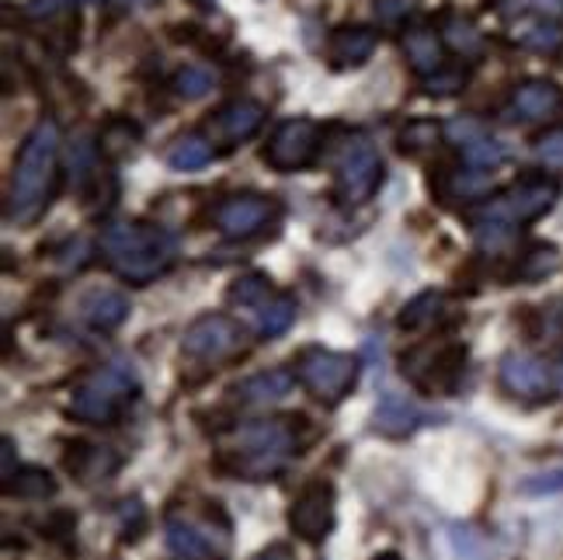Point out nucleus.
<instances>
[{"label": "nucleus", "mask_w": 563, "mask_h": 560, "mask_svg": "<svg viewBox=\"0 0 563 560\" xmlns=\"http://www.w3.org/2000/svg\"><path fill=\"white\" fill-rule=\"evenodd\" d=\"M307 418L286 415V418H257L247 425H236L230 442L216 452L212 466L227 477L241 481H268L286 466L296 452L307 449Z\"/></svg>", "instance_id": "1"}, {"label": "nucleus", "mask_w": 563, "mask_h": 560, "mask_svg": "<svg viewBox=\"0 0 563 560\" xmlns=\"http://www.w3.org/2000/svg\"><path fill=\"white\" fill-rule=\"evenodd\" d=\"M59 150L63 136L56 119H38L14 157L4 206V217L11 227H32L53 206L59 188Z\"/></svg>", "instance_id": "2"}, {"label": "nucleus", "mask_w": 563, "mask_h": 560, "mask_svg": "<svg viewBox=\"0 0 563 560\" xmlns=\"http://www.w3.org/2000/svg\"><path fill=\"white\" fill-rule=\"evenodd\" d=\"M101 254L108 268L119 278L133 286H150L154 278H161L178 257V241L175 233H167L157 223H108L101 230Z\"/></svg>", "instance_id": "3"}, {"label": "nucleus", "mask_w": 563, "mask_h": 560, "mask_svg": "<svg viewBox=\"0 0 563 560\" xmlns=\"http://www.w3.org/2000/svg\"><path fill=\"white\" fill-rule=\"evenodd\" d=\"M140 391V380L133 365L108 362L84 380L70 397V415L84 425H115L122 411L133 404Z\"/></svg>", "instance_id": "4"}, {"label": "nucleus", "mask_w": 563, "mask_h": 560, "mask_svg": "<svg viewBox=\"0 0 563 560\" xmlns=\"http://www.w3.org/2000/svg\"><path fill=\"white\" fill-rule=\"evenodd\" d=\"M227 304L247 317V325L257 331V338H278L292 328L296 320V296L272 286V278L262 272L241 275L227 289Z\"/></svg>", "instance_id": "5"}, {"label": "nucleus", "mask_w": 563, "mask_h": 560, "mask_svg": "<svg viewBox=\"0 0 563 560\" xmlns=\"http://www.w3.org/2000/svg\"><path fill=\"white\" fill-rule=\"evenodd\" d=\"M556 196H560V185L553 178L532 175V178L515 182L511 188H505L501 196H494L481 209H473L470 223L473 227H505V230H515V227L532 223V220L543 217V212H550Z\"/></svg>", "instance_id": "6"}, {"label": "nucleus", "mask_w": 563, "mask_h": 560, "mask_svg": "<svg viewBox=\"0 0 563 560\" xmlns=\"http://www.w3.org/2000/svg\"><path fill=\"white\" fill-rule=\"evenodd\" d=\"M463 370H466V344L460 341L415 344L410 352H404V362H400V373L407 376V383H415L428 397L456 394Z\"/></svg>", "instance_id": "7"}, {"label": "nucleus", "mask_w": 563, "mask_h": 560, "mask_svg": "<svg viewBox=\"0 0 563 560\" xmlns=\"http://www.w3.org/2000/svg\"><path fill=\"white\" fill-rule=\"evenodd\" d=\"M379 185H383L379 150L365 136L344 140L341 154L334 161V199L341 206H362L365 199L376 196Z\"/></svg>", "instance_id": "8"}, {"label": "nucleus", "mask_w": 563, "mask_h": 560, "mask_svg": "<svg viewBox=\"0 0 563 560\" xmlns=\"http://www.w3.org/2000/svg\"><path fill=\"white\" fill-rule=\"evenodd\" d=\"M296 376L307 391L323 400V404H338L341 397L352 394V386L358 380V359L344 355V352H331V349H302L296 359Z\"/></svg>", "instance_id": "9"}, {"label": "nucleus", "mask_w": 563, "mask_h": 560, "mask_svg": "<svg viewBox=\"0 0 563 560\" xmlns=\"http://www.w3.org/2000/svg\"><path fill=\"white\" fill-rule=\"evenodd\" d=\"M317 150H320V125L313 119H289L268 136L262 157L278 175H292V171H302L317 161Z\"/></svg>", "instance_id": "10"}, {"label": "nucleus", "mask_w": 563, "mask_h": 560, "mask_svg": "<svg viewBox=\"0 0 563 560\" xmlns=\"http://www.w3.org/2000/svg\"><path fill=\"white\" fill-rule=\"evenodd\" d=\"M241 344H244V328L233 317L202 314L199 320L188 325L181 338V352L195 362H223L241 352Z\"/></svg>", "instance_id": "11"}, {"label": "nucleus", "mask_w": 563, "mask_h": 560, "mask_svg": "<svg viewBox=\"0 0 563 560\" xmlns=\"http://www.w3.org/2000/svg\"><path fill=\"white\" fill-rule=\"evenodd\" d=\"M334 519H338V494H334V484L323 477L302 487L289 508V526L299 540H307V543L328 540Z\"/></svg>", "instance_id": "12"}, {"label": "nucleus", "mask_w": 563, "mask_h": 560, "mask_svg": "<svg viewBox=\"0 0 563 560\" xmlns=\"http://www.w3.org/2000/svg\"><path fill=\"white\" fill-rule=\"evenodd\" d=\"M278 217V206L265 196H233L216 206V230L230 241H247Z\"/></svg>", "instance_id": "13"}, {"label": "nucleus", "mask_w": 563, "mask_h": 560, "mask_svg": "<svg viewBox=\"0 0 563 560\" xmlns=\"http://www.w3.org/2000/svg\"><path fill=\"white\" fill-rule=\"evenodd\" d=\"M265 105L262 101H254V98H233L227 105H220V109L212 112L209 119V140L216 143H223V146H236V143H244L251 140L257 129L265 125Z\"/></svg>", "instance_id": "14"}, {"label": "nucleus", "mask_w": 563, "mask_h": 560, "mask_svg": "<svg viewBox=\"0 0 563 560\" xmlns=\"http://www.w3.org/2000/svg\"><path fill=\"white\" fill-rule=\"evenodd\" d=\"M501 386L515 397H550L553 391V362L536 359L529 352H508L501 359Z\"/></svg>", "instance_id": "15"}, {"label": "nucleus", "mask_w": 563, "mask_h": 560, "mask_svg": "<svg viewBox=\"0 0 563 560\" xmlns=\"http://www.w3.org/2000/svg\"><path fill=\"white\" fill-rule=\"evenodd\" d=\"M167 547L181 560H223L227 557V532H216L206 523H191L181 515H170L164 523Z\"/></svg>", "instance_id": "16"}, {"label": "nucleus", "mask_w": 563, "mask_h": 560, "mask_svg": "<svg viewBox=\"0 0 563 560\" xmlns=\"http://www.w3.org/2000/svg\"><path fill=\"white\" fill-rule=\"evenodd\" d=\"M296 373L289 370H265V373H254L241 383L230 386V400L241 404V407H272L278 400H286L296 386Z\"/></svg>", "instance_id": "17"}, {"label": "nucleus", "mask_w": 563, "mask_h": 560, "mask_svg": "<svg viewBox=\"0 0 563 560\" xmlns=\"http://www.w3.org/2000/svg\"><path fill=\"white\" fill-rule=\"evenodd\" d=\"M563 109V91L550 80H526L518 84L515 95H511V105H508V116L511 119H547L553 112Z\"/></svg>", "instance_id": "18"}, {"label": "nucleus", "mask_w": 563, "mask_h": 560, "mask_svg": "<svg viewBox=\"0 0 563 560\" xmlns=\"http://www.w3.org/2000/svg\"><path fill=\"white\" fill-rule=\"evenodd\" d=\"M373 50H376V32L365 25H341L328 39V59L338 70L362 67L373 56Z\"/></svg>", "instance_id": "19"}, {"label": "nucleus", "mask_w": 563, "mask_h": 560, "mask_svg": "<svg viewBox=\"0 0 563 560\" xmlns=\"http://www.w3.org/2000/svg\"><path fill=\"white\" fill-rule=\"evenodd\" d=\"M428 421H431V415L421 411L418 404H410L400 394H386L376 407V432H383L389 439H404L410 432H418V428Z\"/></svg>", "instance_id": "20"}, {"label": "nucleus", "mask_w": 563, "mask_h": 560, "mask_svg": "<svg viewBox=\"0 0 563 560\" xmlns=\"http://www.w3.org/2000/svg\"><path fill=\"white\" fill-rule=\"evenodd\" d=\"M404 56L410 63V70L424 80V77L439 74L445 67V39L435 29H428V25L410 29L404 35Z\"/></svg>", "instance_id": "21"}, {"label": "nucleus", "mask_w": 563, "mask_h": 560, "mask_svg": "<svg viewBox=\"0 0 563 560\" xmlns=\"http://www.w3.org/2000/svg\"><path fill=\"white\" fill-rule=\"evenodd\" d=\"M67 470L74 473L77 481L91 484V481H104L112 477L119 470V457L108 446H91V442H74L70 452H67Z\"/></svg>", "instance_id": "22"}, {"label": "nucleus", "mask_w": 563, "mask_h": 560, "mask_svg": "<svg viewBox=\"0 0 563 560\" xmlns=\"http://www.w3.org/2000/svg\"><path fill=\"white\" fill-rule=\"evenodd\" d=\"M80 314L95 331H115L129 317V299L119 289H91L80 299Z\"/></svg>", "instance_id": "23"}, {"label": "nucleus", "mask_w": 563, "mask_h": 560, "mask_svg": "<svg viewBox=\"0 0 563 560\" xmlns=\"http://www.w3.org/2000/svg\"><path fill=\"white\" fill-rule=\"evenodd\" d=\"M445 310H449V299H445V293H439V289H424V293H418L410 304L400 310V317H397V328L400 331H428V328H435V325H442V317H445Z\"/></svg>", "instance_id": "24"}, {"label": "nucleus", "mask_w": 563, "mask_h": 560, "mask_svg": "<svg viewBox=\"0 0 563 560\" xmlns=\"http://www.w3.org/2000/svg\"><path fill=\"white\" fill-rule=\"evenodd\" d=\"M511 39L532 53H556L563 46V25H556L553 18H522L515 21Z\"/></svg>", "instance_id": "25"}, {"label": "nucleus", "mask_w": 563, "mask_h": 560, "mask_svg": "<svg viewBox=\"0 0 563 560\" xmlns=\"http://www.w3.org/2000/svg\"><path fill=\"white\" fill-rule=\"evenodd\" d=\"M216 157V146L206 133H185L167 146V167L170 171H199Z\"/></svg>", "instance_id": "26"}, {"label": "nucleus", "mask_w": 563, "mask_h": 560, "mask_svg": "<svg viewBox=\"0 0 563 560\" xmlns=\"http://www.w3.org/2000/svg\"><path fill=\"white\" fill-rule=\"evenodd\" d=\"M11 498H25V502H46L56 494V477L42 466H18L14 477L4 484Z\"/></svg>", "instance_id": "27"}, {"label": "nucleus", "mask_w": 563, "mask_h": 560, "mask_svg": "<svg viewBox=\"0 0 563 560\" xmlns=\"http://www.w3.org/2000/svg\"><path fill=\"white\" fill-rule=\"evenodd\" d=\"M88 4H122V8H136L143 0H29L25 4V18L29 21H53V18H63V14H74L77 8H88Z\"/></svg>", "instance_id": "28"}, {"label": "nucleus", "mask_w": 563, "mask_h": 560, "mask_svg": "<svg viewBox=\"0 0 563 560\" xmlns=\"http://www.w3.org/2000/svg\"><path fill=\"white\" fill-rule=\"evenodd\" d=\"M170 88H175L178 98L185 101H199L216 88V74L209 67H199V63H188L175 77H170Z\"/></svg>", "instance_id": "29"}, {"label": "nucleus", "mask_w": 563, "mask_h": 560, "mask_svg": "<svg viewBox=\"0 0 563 560\" xmlns=\"http://www.w3.org/2000/svg\"><path fill=\"white\" fill-rule=\"evenodd\" d=\"M463 146V161L473 167V171H490V167H497V164H505V157H508V150L497 143V140H490V136H470L466 143H460Z\"/></svg>", "instance_id": "30"}, {"label": "nucleus", "mask_w": 563, "mask_h": 560, "mask_svg": "<svg viewBox=\"0 0 563 560\" xmlns=\"http://www.w3.org/2000/svg\"><path fill=\"white\" fill-rule=\"evenodd\" d=\"M442 39H445V46H449V50H456L460 56H476V53L484 50V35L473 29V21L456 18V14H452V18L445 21Z\"/></svg>", "instance_id": "31"}, {"label": "nucleus", "mask_w": 563, "mask_h": 560, "mask_svg": "<svg viewBox=\"0 0 563 560\" xmlns=\"http://www.w3.org/2000/svg\"><path fill=\"white\" fill-rule=\"evenodd\" d=\"M140 140V125L129 119H108V125L101 129V154L119 157L125 150H133V143Z\"/></svg>", "instance_id": "32"}, {"label": "nucleus", "mask_w": 563, "mask_h": 560, "mask_svg": "<svg viewBox=\"0 0 563 560\" xmlns=\"http://www.w3.org/2000/svg\"><path fill=\"white\" fill-rule=\"evenodd\" d=\"M439 136H442L439 122L415 119V122H407L400 129V150H404V154H424V150H431V146L439 143Z\"/></svg>", "instance_id": "33"}, {"label": "nucleus", "mask_w": 563, "mask_h": 560, "mask_svg": "<svg viewBox=\"0 0 563 560\" xmlns=\"http://www.w3.org/2000/svg\"><path fill=\"white\" fill-rule=\"evenodd\" d=\"M466 80H470V70L466 67H442L439 74H431L424 77V95L431 98H449V95H456L466 88Z\"/></svg>", "instance_id": "34"}, {"label": "nucleus", "mask_w": 563, "mask_h": 560, "mask_svg": "<svg viewBox=\"0 0 563 560\" xmlns=\"http://www.w3.org/2000/svg\"><path fill=\"white\" fill-rule=\"evenodd\" d=\"M373 11L379 25H404V21L418 11V0H376Z\"/></svg>", "instance_id": "35"}, {"label": "nucleus", "mask_w": 563, "mask_h": 560, "mask_svg": "<svg viewBox=\"0 0 563 560\" xmlns=\"http://www.w3.org/2000/svg\"><path fill=\"white\" fill-rule=\"evenodd\" d=\"M553 265H556V248L539 244L532 254H526V262H522V268H518V275H522V278H539V275H547Z\"/></svg>", "instance_id": "36"}, {"label": "nucleus", "mask_w": 563, "mask_h": 560, "mask_svg": "<svg viewBox=\"0 0 563 560\" xmlns=\"http://www.w3.org/2000/svg\"><path fill=\"white\" fill-rule=\"evenodd\" d=\"M505 14H532V18H556L563 14V0H508Z\"/></svg>", "instance_id": "37"}, {"label": "nucleus", "mask_w": 563, "mask_h": 560, "mask_svg": "<svg viewBox=\"0 0 563 560\" xmlns=\"http://www.w3.org/2000/svg\"><path fill=\"white\" fill-rule=\"evenodd\" d=\"M536 157L547 167H563V129H550L536 140Z\"/></svg>", "instance_id": "38"}, {"label": "nucleus", "mask_w": 563, "mask_h": 560, "mask_svg": "<svg viewBox=\"0 0 563 560\" xmlns=\"http://www.w3.org/2000/svg\"><path fill=\"white\" fill-rule=\"evenodd\" d=\"M522 491L526 494H556V491H563V466L536 473V477L522 481Z\"/></svg>", "instance_id": "39"}, {"label": "nucleus", "mask_w": 563, "mask_h": 560, "mask_svg": "<svg viewBox=\"0 0 563 560\" xmlns=\"http://www.w3.org/2000/svg\"><path fill=\"white\" fill-rule=\"evenodd\" d=\"M77 519L70 512H53L46 523H42V529H49V540H67V536L74 532Z\"/></svg>", "instance_id": "40"}, {"label": "nucleus", "mask_w": 563, "mask_h": 560, "mask_svg": "<svg viewBox=\"0 0 563 560\" xmlns=\"http://www.w3.org/2000/svg\"><path fill=\"white\" fill-rule=\"evenodd\" d=\"M254 560H292V550L286 547V543H275V547H268V550H262Z\"/></svg>", "instance_id": "41"}, {"label": "nucleus", "mask_w": 563, "mask_h": 560, "mask_svg": "<svg viewBox=\"0 0 563 560\" xmlns=\"http://www.w3.org/2000/svg\"><path fill=\"white\" fill-rule=\"evenodd\" d=\"M18 466H14V439H4V484L14 477Z\"/></svg>", "instance_id": "42"}, {"label": "nucleus", "mask_w": 563, "mask_h": 560, "mask_svg": "<svg viewBox=\"0 0 563 560\" xmlns=\"http://www.w3.org/2000/svg\"><path fill=\"white\" fill-rule=\"evenodd\" d=\"M553 391L563 394V352L553 359Z\"/></svg>", "instance_id": "43"}]
</instances>
